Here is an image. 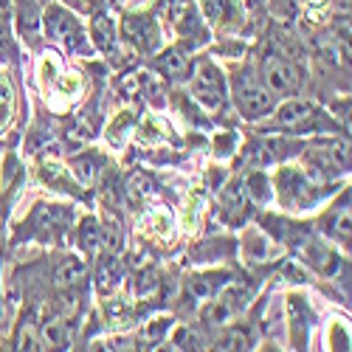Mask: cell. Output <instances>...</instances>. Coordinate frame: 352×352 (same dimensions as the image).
Returning a JSON list of instances; mask_svg holds the SVG:
<instances>
[{
  "mask_svg": "<svg viewBox=\"0 0 352 352\" xmlns=\"http://www.w3.org/2000/svg\"><path fill=\"white\" fill-rule=\"evenodd\" d=\"M305 158V172L316 181H333L349 172V144L344 138H327L316 141L307 150H302Z\"/></svg>",
  "mask_w": 352,
  "mask_h": 352,
  "instance_id": "cell-4",
  "label": "cell"
},
{
  "mask_svg": "<svg viewBox=\"0 0 352 352\" xmlns=\"http://www.w3.org/2000/svg\"><path fill=\"white\" fill-rule=\"evenodd\" d=\"M231 96L248 122L265 119L276 107V96L268 91V85L262 82V76L254 68H240L231 76Z\"/></svg>",
  "mask_w": 352,
  "mask_h": 352,
  "instance_id": "cell-1",
  "label": "cell"
},
{
  "mask_svg": "<svg viewBox=\"0 0 352 352\" xmlns=\"http://www.w3.org/2000/svg\"><path fill=\"white\" fill-rule=\"evenodd\" d=\"M0 228H3V217H0Z\"/></svg>",
  "mask_w": 352,
  "mask_h": 352,
  "instance_id": "cell-30",
  "label": "cell"
},
{
  "mask_svg": "<svg viewBox=\"0 0 352 352\" xmlns=\"http://www.w3.org/2000/svg\"><path fill=\"white\" fill-rule=\"evenodd\" d=\"M12 113H14V87L9 74H0V133L12 124Z\"/></svg>",
  "mask_w": 352,
  "mask_h": 352,
  "instance_id": "cell-23",
  "label": "cell"
},
{
  "mask_svg": "<svg viewBox=\"0 0 352 352\" xmlns=\"http://www.w3.org/2000/svg\"><path fill=\"white\" fill-rule=\"evenodd\" d=\"M324 181H316L305 169H296V166H285L276 172V197L285 203V209H310L316 203H321L327 197L324 192Z\"/></svg>",
  "mask_w": 352,
  "mask_h": 352,
  "instance_id": "cell-2",
  "label": "cell"
},
{
  "mask_svg": "<svg viewBox=\"0 0 352 352\" xmlns=\"http://www.w3.org/2000/svg\"><path fill=\"white\" fill-rule=\"evenodd\" d=\"M94 43L104 54H113L116 45H119V32H116V23L107 14H96L94 17Z\"/></svg>",
  "mask_w": 352,
  "mask_h": 352,
  "instance_id": "cell-16",
  "label": "cell"
},
{
  "mask_svg": "<svg viewBox=\"0 0 352 352\" xmlns=\"http://www.w3.org/2000/svg\"><path fill=\"white\" fill-rule=\"evenodd\" d=\"M200 9L217 32H237L243 25V3L240 0H200Z\"/></svg>",
  "mask_w": 352,
  "mask_h": 352,
  "instance_id": "cell-9",
  "label": "cell"
},
{
  "mask_svg": "<svg viewBox=\"0 0 352 352\" xmlns=\"http://www.w3.org/2000/svg\"><path fill=\"white\" fill-rule=\"evenodd\" d=\"M214 349H251V336L240 327H228L217 341Z\"/></svg>",
  "mask_w": 352,
  "mask_h": 352,
  "instance_id": "cell-25",
  "label": "cell"
},
{
  "mask_svg": "<svg viewBox=\"0 0 352 352\" xmlns=\"http://www.w3.org/2000/svg\"><path fill=\"white\" fill-rule=\"evenodd\" d=\"M169 330H172V318H153L150 324H144V330H141V349L161 346L166 341Z\"/></svg>",
  "mask_w": 352,
  "mask_h": 352,
  "instance_id": "cell-20",
  "label": "cell"
},
{
  "mask_svg": "<svg viewBox=\"0 0 352 352\" xmlns=\"http://www.w3.org/2000/svg\"><path fill=\"white\" fill-rule=\"evenodd\" d=\"M327 234L336 237L338 243L349 245V197L341 200V206H336L327 214Z\"/></svg>",
  "mask_w": 352,
  "mask_h": 352,
  "instance_id": "cell-17",
  "label": "cell"
},
{
  "mask_svg": "<svg viewBox=\"0 0 352 352\" xmlns=\"http://www.w3.org/2000/svg\"><path fill=\"white\" fill-rule=\"evenodd\" d=\"M17 9H20V20L25 28H32L40 17V0H17Z\"/></svg>",
  "mask_w": 352,
  "mask_h": 352,
  "instance_id": "cell-27",
  "label": "cell"
},
{
  "mask_svg": "<svg viewBox=\"0 0 352 352\" xmlns=\"http://www.w3.org/2000/svg\"><path fill=\"white\" fill-rule=\"evenodd\" d=\"M71 172H74V178L85 186H91L96 181V175H99V155L96 153H82L71 161Z\"/></svg>",
  "mask_w": 352,
  "mask_h": 352,
  "instance_id": "cell-19",
  "label": "cell"
},
{
  "mask_svg": "<svg viewBox=\"0 0 352 352\" xmlns=\"http://www.w3.org/2000/svg\"><path fill=\"white\" fill-rule=\"evenodd\" d=\"M63 3H76V0H63Z\"/></svg>",
  "mask_w": 352,
  "mask_h": 352,
  "instance_id": "cell-29",
  "label": "cell"
},
{
  "mask_svg": "<svg viewBox=\"0 0 352 352\" xmlns=\"http://www.w3.org/2000/svg\"><path fill=\"white\" fill-rule=\"evenodd\" d=\"M259 76H262V82L268 85V91L274 96H293L302 87V82H305L299 65L290 63L287 56H282L276 51H268L265 56H262Z\"/></svg>",
  "mask_w": 352,
  "mask_h": 352,
  "instance_id": "cell-7",
  "label": "cell"
},
{
  "mask_svg": "<svg viewBox=\"0 0 352 352\" xmlns=\"http://www.w3.org/2000/svg\"><path fill=\"white\" fill-rule=\"evenodd\" d=\"M14 349H40V327L34 313L20 321V330L14 336Z\"/></svg>",
  "mask_w": 352,
  "mask_h": 352,
  "instance_id": "cell-22",
  "label": "cell"
},
{
  "mask_svg": "<svg viewBox=\"0 0 352 352\" xmlns=\"http://www.w3.org/2000/svg\"><path fill=\"white\" fill-rule=\"evenodd\" d=\"M274 130L282 133H321V130H336L333 119L321 110L318 104L307 102V99H290L282 107H274V119H271Z\"/></svg>",
  "mask_w": 352,
  "mask_h": 352,
  "instance_id": "cell-3",
  "label": "cell"
},
{
  "mask_svg": "<svg viewBox=\"0 0 352 352\" xmlns=\"http://www.w3.org/2000/svg\"><path fill=\"white\" fill-rule=\"evenodd\" d=\"M82 279H85V262L76 259V256L63 259L60 265H56V271H54V282H56L60 290H74V287L82 285Z\"/></svg>",
  "mask_w": 352,
  "mask_h": 352,
  "instance_id": "cell-15",
  "label": "cell"
},
{
  "mask_svg": "<svg viewBox=\"0 0 352 352\" xmlns=\"http://www.w3.org/2000/svg\"><path fill=\"white\" fill-rule=\"evenodd\" d=\"M243 189H245V195H248V200H256V203H268L271 200V189H268V178L262 175L256 166H254V172L248 175V178L243 181Z\"/></svg>",
  "mask_w": 352,
  "mask_h": 352,
  "instance_id": "cell-24",
  "label": "cell"
},
{
  "mask_svg": "<svg viewBox=\"0 0 352 352\" xmlns=\"http://www.w3.org/2000/svg\"><path fill=\"white\" fill-rule=\"evenodd\" d=\"M68 223H71V212L63 206H51V203H40L34 214L28 217V226L34 228V237H43V240L56 237L60 231L68 228Z\"/></svg>",
  "mask_w": 352,
  "mask_h": 352,
  "instance_id": "cell-10",
  "label": "cell"
},
{
  "mask_svg": "<svg viewBox=\"0 0 352 352\" xmlns=\"http://www.w3.org/2000/svg\"><path fill=\"white\" fill-rule=\"evenodd\" d=\"M293 153H302V144L279 141V138H262V141L248 144V164L251 166H271V164L290 158Z\"/></svg>",
  "mask_w": 352,
  "mask_h": 352,
  "instance_id": "cell-8",
  "label": "cell"
},
{
  "mask_svg": "<svg viewBox=\"0 0 352 352\" xmlns=\"http://www.w3.org/2000/svg\"><path fill=\"white\" fill-rule=\"evenodd\" d=\"M79 248L85 251V254H96L99 248H102V240H104V234H102V228H99V223L94 220V217H85L82 220V226H79Z\"/></svg>",
  "mask_w": 352,
  "mask_h": 352,
  "instance_id": "cell-21",
  "label": "cell"
},
{
  "mask_svg": "<svg viewBox=\"0 0 352 352\" xmlns=\"http://www.w3.org/2000/svg\"><path fill=\"white\" fill-rule=\"evenodd\" d=\"M119 279H122V265L116 262L113 256H107V259H102V265H99V287L107 293V290H113L116 285H119Z\"/></svg>",
  "mask_w": 352,
  "mask_h": 352,
  "instance_id": "cell-26",
  "label": "cell"
},
{
  "mask_svg": "<svg viewBox=\"0 0 352 352\" xmlns=\"http://www.w3.org/2000/svg\"><path fill=\"white\" fill-rule=\"evenodd\" d=\"M0 316H3V299H0Z\"/></svg>",
  "mask_w": 352,
  "mask_h": 352,
  "instance_id": "cell-28",
  "label": "cell"
},
{
  "mask_svg": "<svg viewBox=\"0 0 352 352\" xmlns=\"http://www.w3.org/2000/svg\"><path fill=\"white\" fill-rule=\"evenodd\" d=\"M40 344L48 346V349H65L68 346V333H65V324L63 318H45L40 324Z\"/></svg>",
  "mask_w": 352,
  "mask_h": 352,
  "instance_id": "cell-18",
  "label": "cell"
},
{
  "mask_svg": "<svg viewBox=\"0 0 352 352\" xmlns=\"http://www.w3.org/2000/svg\"><path fill=\"white\" fill-rule=\"evenodd\" d=\"M189 91L195 96L197 104H203L206 110H220L226 104L228 96V85L223 71L209 60V56H200L189 65Z\"/></svg>",
  "mask_w": 352,
  "mask_h": 352,
  "instance_id": "cell-5",
  "label": "cell"
},
{
  "mask_svg": "<svg viewBox=\"0 0 352 352\" xmlns=\"http://www.w3.org/2000/svg\"><path fill=\"white\" fill-rule=\"evenodd\" d=\"M45 32L54 43H60L63 48H68L71 54H87L91 45H87V37H85V28L79 25V20L68 12V6L63 3H51L45 9Z\"/></svg>",
  "mask_w": 352,
  "mask_h": 352,
  "instance_id": "cell-6",
  "label": "cell"
},
{
  "mask_svg": "<svg viewBox=\"0 0 352 352\" xmlns=\"http://www.w3.org/2000/svg\"><path fill=\"white\" fill-rule=\"evenodd\" d=\"M155 68H158L161 76H166L169 82L186 79V74H189V54H186V48H178V45H175V48L161 51Z\"/></svg>",
  "mask_w": 352,
  "mask_h": 352,
  "instance_id": "cell-14",
  "label": "cell"
},
{
  "mask_svg": "<svg viewBox=\"0 0 352 352\" xmlns=\"http://www.w3.org/2000/svg\"><path fill=\"white\" fill-rule=\"evenodd\" d=\"M124 37L144 54H150L158 48L161 34H158V25L153 23L150 14H127L124 17Z\"/></svg>",
  "mask_w": 352,
  "mask_h": 352,
  "instance_id": "cell-11",
  "label": "cell"
},
{
  "mask_svg": "<svg viewBox=\"0 0 352 352\" xmlns=\"http://www.w3.org/2000/svg\"><path fill=\"white\" fill-rule=\"evenodd\" d=\"M228 285V274L214 271V274H195L186 279V299H192L195 305L209 302L217 290H223Z\"/></svg>",
  "mask_w": 352,
  "mask_h": 352,
  "instance_id": "cell-13",
  "label": "cell"
},
{
  "mask_svg": "<svg viewBox=\"0 0 352 352\" xmlns=\"http://www.w3.org/2000/svg\"><path fill=\"white\" fill-rule=\"evenodd\" d=\"M172 25H175V32H181L184 37H189V43H203L206 40V32H203L200 12L195 6V0H175L172 3Z\"/></svg>",
  "mask_w": 352,
  "mask_h": 352,
  "instance_id": "cell-12",
  "label": "cell"
}]
</instances>
